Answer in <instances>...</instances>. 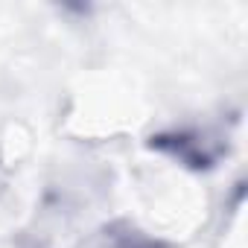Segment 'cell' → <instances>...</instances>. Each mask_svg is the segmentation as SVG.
Returning a JSON list of instances; mask_svg holds the SVG:
<instances>
[{
	"label": "cell",
	"instance_id": "1",
	"mask_svg": "<svg viewBox=\"0 0 248 248\" xmlns=\"http://www.w3.org/2000/svg\"><path fill=\"white\" fill-rule=\"evenodd\" d=\"M146 146L190 172H210L228 158L231 138L228 132L216 126H196L193 123V126H175V129L155 132L146 140Z\"/></svg>",
	"mask_w": 248,
	"mask_h": 248
},
{
	"label": "cell",
	"instance_id": "2",
	"mask_svg": "<svg viewBox=\"0 0 248 248\" xmlns=\"http://www.w3.org/2000/svg\"><path fill=\"white\" fill-rule=\"evenodd\" d=\"M79 248H172V242L143 231L140 225L129 222V219H114V222H102L99 228H93Z\"/></svg>",
	"mask_w": 248,
	"mask_h": 248
}]
</instances>
